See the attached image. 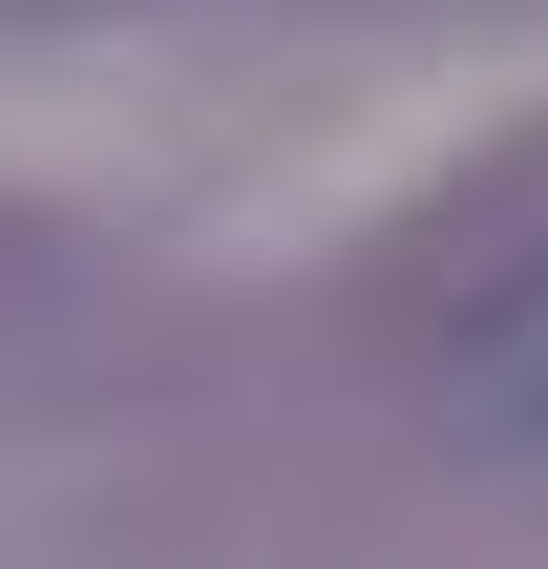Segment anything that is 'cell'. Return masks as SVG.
I'll use <instances>...</instances> for the list:
<instances>
[{"label": "cell", "mask_w": 548, "mask_h": 569, "mask_svg": "<svg viewBox=\"0 0 548 569\" xmlns=\"http://www.w3.org/2000/svg\"><path fill=\"white\" fill-rule=\"evenodd\" d=\"M422 401H444V443H507V465H548V232H528V253H486V274L444 296Z\"/></svg>", "instance_id": "1"}]
</instances>
